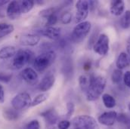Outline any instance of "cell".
<instances>
[{"label":"cell","instance_id":"cell-3","mask_svg":"<svg viewBox=\"0 0 130 129\" xmlns=\"http://www.w3.org/2000/svg\"><path fill=\"white\" fill-rule=\"evenodd\" d=\"M92 25L89 21H83L78 24L73 30L71 39L75 43L82 42L91 31Z\"/></svg>","mask_w":130,"mask_h":129},{"label":"cell","instance_id":"cell-18","mask_svg":"<svg viewBox=\"0 0 130 129\" xmlns=\"http://www.w3.org/2000/svg\"><path fill=\"white\" fill-rule=\"evenodd\" d=\"M130 64V59L129 58V56L127 55L126 53L125 52H121L120 55L117 58L116 65L117 69H123L129 66Z\"/></svg>","mask_w":130,"mask_h":129},{"label":"cell","instance_id":"cell-8","mask_svg":"<svg viewBox=\"0 0 130 129\" xmlns=\"http://www.w3.org/2000/svg\"><path fill=\"white\" fill-rule=\"evenodd\" d=\"M94 51L101 55H106L109 51V38L105 34H101L98 36L97 40L93 45Z\"/></svg>","mask_w":130,"mask_h":129},{"label":"cell","instance_id":"cell-11","mask_svg":"<svg viewBox=\"0 0 130 129\" xmlns=\"http://www.w3.org/2000/svg\"><path fill=\"white\" fill-rule=\"evenodd\" d=\"M117 113L115 111H109L102 113L98 117V122L105 126H112L117 121Z\"/></svg>","mask_w":130,"mask_h":129},{"label":"cell","instance_id":"cell-20","mask_svg":"<svg viewBox=\"0 0 130 129\" xmlns=\"http://www.w3.org/2000/svg\"><path fill=\"white\" fill-rule=\"evenodd\" d=\"M3 116L8 121H16L20 117V113L18 110H16L14 108L6 109L3 112Z\"/></svg>","mask_w":130,"mask_h":129},{"label":"cell","instance_id":"cell-7","mask_svg":"<svg viewBox=\"0 0 130 129\" xmlns=\"http://www.w3.org/2000/svg\"><path fill=\"white\" fill-rule=\"evenodd\" d=\"M76 13L75 15V23L79 24L84 21L89 13V4L87 0H79L76 4Z\"/></svg>","mask_w":130,"mask_h":129},{"label":"cell","instance_id":"cell-25","mask_svg":"<svg viewBox=\"0 0 130 129\" xmlns=\"http://www.w3.org/2000/svg\"><path fill=\"white\" fill-rule=\"evenodd\" d=\"M117 121L123 124L127 128H130V116H129L128 114L123 113L117 114Z\"/></svg>","mask_w":130,"mask_h":129},{"label":"cell","instance_id":"cell-42","mask_svg":"<svg viewBox=\"0 0 130 129\" xmlns=\"http://www.w3.org/2000/svg\"><path fill=\"white\" fill-rule=\"evenodd\" d=\"M52 129H55V128H52Z\"/></svg>","mask_w":130,"mask_h":129},{"label":"cell","instance_id":"cell-19","mask_svg":"<svg viewBox=\"0 0 130 129\" xmlns=\"http://www.w3.org/2000/svg\"><path fill=\"white\" fill-rule=\"evenodd\" d=\"M92 75H89V74H83L79 76V85L81 91L84 93H86L89 85L91 82Z\"/></svg>","mask_w":130,"mask_h":129},{"label":"cell","instance_id":"cell-28","mask_svg":"<svg viewBox=\"0 0 130 129\" xmlns=\"http://www.w3.org/2000/svg\"><path fill=\"white\" fill-rule=\"evenodd\" d=\"M48 97V95L46 93H42V94L38 95L32 100L31 106H38V105L42 103L43 102L47 100Z\"/></svg>","mask_w":130,"mask_h":129},{"label":"cell","instance_id":"cell-6","mask_svg":"<svg viewBox=\"0 0 130 129\" xmlns=\"http://www.w3.org/2000/svg\"><path fill=\"white\" fill-rule=\"evenodd\" d=\"M32 99L27 92L19 93L11 100V106L16 110H23L31 106Z\"/></svg>","mask_w":130,"mask_h":129},{"label":"cell","instance_id":"cell-24","mask_svg":"<svg viewBox=\"0 0 130 129\" xmlns=\"http://www.w3.org/2000/svg\"><path fill=\"white\" fill-rule=\"evenodd\" d=\"M120 27L123 29H128L130 27V11H126L120 21Z\"/></svg>","mask_w":130,"mask_h":129},{"label":"cell","instance_id":"cell-14","mask_svg":"<svg viewBox=\"0 0 130 129\" xmlns=\"http://www.w3.org/2000/svg\"><path fill=\"white\" fill-rule=\"evenodd\" d=\"M39 33L52 40H58L61 37V29L55 27H48L41 30Z\"/></svg>","mask_w":130,"mask_h":129},{"label":"cell","instance_id":"cell-10","mask_svg":"<svg viewBox=\"0 0 130 129\" xmlns=\"http://www.w3.org/2000/svg\"><path fill=\"white\" fill-rule=\"evenodd\" d=\"M21 77L29 85H34L39 81V76L37 72L30 67H27L21 72Z\"/></svg>","mask_w":130,"mask_h":129},{"label":"cell","instance_id":"cell-40","mask_svg":"<svg viewBox=\"0 0 130 129\" xmlns=\"http://www.w3.org/2000/svg\"><path fill=\"white\" fill-rule=\"evenodd\" d=\"M128 108H129V111H130V103H129V104L128 105Z\"/></svg>","mask_w":130,"mask_h":129},{"label":"cell","instance_id":"cell-27","mask_svg":"<svg viewBox=\"0 0 130 129\" xmlns=\"http://www.w3.org/2000/svg\"><path fill=\"white\" fill-rule=\"evenodd\" d=\"M123 72L121 69H117L113 70L111 75V80L114 84H120L123 80Z\"/></svg>","mask_w":130,"mask_h":129},{"label":"cell","instance_id":"cell-2","mask_svg":"<svg viewBox=\"0 0 130 129\" xmlns=\"http://www.w3.org/2000/svg\"><path fill=\"white\" fill-rule=\"evenodd\" d=\"M56 57V53L53 50L43 51L34 59L33 66L38 72H44L54 64Z\"/></svg>","mask_w":130,"mask_h":129},{"label":"cell","instance_id":"cell-5","mask_svg":"<svg viewBox=\"0 0 130 129\" xmlns=\"http://www.w3.org/2000/svg\"><path fill=\"white\" fill-rule=\"evenodd\" d=\"M33 55V52L30 50L19 49L18 51H17L15 55L14 56L12 62L13 66L17 69H22L32 60Z\"/></svg>","mask_w":130,"mask_h":129},{"label":"cell","instance_id":"cell-21","mask_svg":"<svg viewBox=\"0 0 130 129\" xmlns=\"http://www.w3.org/2000/svg\"><path fill=\"white\" fill-rule=\"evenodd\" d=\"M35 5V2L32 0H24L19 1V5L21 14H27L32 10Z\"/></svg>","mask_w":130,"mask_h":129},{"label":"cell","instance_id":"cell-34","mask_svg":"<svg viewBox=\"0 0 130 129\" xmlns=\"http://www.w3.org/2000/svg\"><path fill=\"white\" fill-rule=\"evenodd\" d=\"M71 123L70 121L68 120H62L61 121L58 125V129H68L70 128Z\"/></svg>","mask_w":130,"mask_h":129},{"label":"cell","instance_id":"cell-22","mask_svg":"<svg viewBox=\"0 0 130 129\" xmlns=\"http://www.w3.org/2000/svg\"><path fill=\"white\" fill-rule=\"evenodd\" d=\"M14 30L13 25L6 23H0V39L11 34Z\"/></svg>","mask_w":130,"mask_h":129},{"label":"cell","instance_id":"cell-31","mask_svg":"<svg viewBox=\"0 0 130 129\" xmlns=\"http://www.w3.org/2000/svg\"><path fill=\"white\" fill-rule=\"evenodd\" d=\"M67 117L70 118L71 117V116L73 114L74 110H75V105L73 102H68L67 103Z\"/></svg>","mask_w":130,"mask_h":129},{"label":"cell","instance_id":"cell-41","mask_svg":"<svg viewBox=\"0 0 130 129\" xmlns=\"http://www.w3.org/2000/svg\"><path fill=\"white\" fill-rule=\"evenodd\" d=\"M72 129H76V128H73Z\"/></svg>","mask_w":130,"mask_h":129},{"label":"cell","instance_id":"cell-26","mask_svg":"<svg viewBox=\"0 0 130 129\" xmlns=\"http://www.w3.org/2000/svg\"><path fill=\"white\" fill-rule=\"evenodd\" d=\"M58 11H60L59 8H56V7H51L48 8H45L42 11H40L39 15L42 17L47 18L50 15L53 14H58Z\"/></svg>","mask_w":130,"mask_h":129},{"label":"cell","instance_id":"cell-39","mask_svg":"<svg viewBox=\"0 0 130 129\" xmlns=\"http://www.w3.org/2000/svg\"><path fill=\"white\" fill-rule=\"evenodd\" d=\"M8 3H9L8 0H0V7L4 6L5 5H6Z\"/></svg>","mask_w":130,"mask_h":129},{"label":"cell","instance_id":"cell-1","mask_svg":"<svg viewBox=\"0 0 130 129\" xmlns=\"http://www.w3.org/2000/svg\"><path fill=\"white\" fill-rule=\"evenodd\" d=\"M106 86V79L101 76H92L89 87L86 93L89 101H94L98 99L104 92Z\"/></svg>","mask_w":130,"mask_h":129},{"label":"cell","instance_id":"cell-30","mask_svg":"<svg viewBox=\"0 0 130 129\" xmlns=\"http://www.w3.org/2000/svg\"><path fill=\"white\" fill-rule=\"evenodd\" d=\"M73 15L70 11H64L63 14H61L60 17V20L62 24H68L72 21Z\"/></svg>","mask_w":130,"mask_h":129},{"label":"cell","instance_id":"cell-29","mask_svg":"<svg viewBox=\"0 0 130 129\" xmlns=\"http://www.w3.org/2000/svg\"><path fill=\"white\" fill-rule=\"evenodd\" d=\"M46 23H45V27H54L55 24H57L58 21V14H53L52 15H50L48 17L46 18Z\"/></svg>","mask_w":130,"mask_h":129},{"label":"cell","instance_id":"cell-4","mask_svg":"<svg viewBox=\"0 0 130 129\" xmlns=\"http://www.w3.org/2000/svg\"><path fill=\"white\" fill-rule=\"evenodd\" d=\"M72 124L76 129H99L97 121L92 116L82 115L73 119Z\"/></svg>","mask_w":130,"mask_h":129},{"label":"cell","instance_id":"cell-15","mask_svg":"<svg viewBox=\"0 0 130 129\" xmlns=\"http://www.w3.org/2000/svg\"><path fill=\"white\" fill-rule=\"evenodd\" d=\"M41 116L44 118L45 122L48 125H55L57 123L59 119V116L55 109H47L41 113Z\"/></svg>","mask_w":130,"mask_h":129},{"label":"cell","instance_id":"cell-16","mask_svg":"<svg viewBox=\"0 0 130 129\" xmlns=\"http://www.w3.org/2000/svg\"><path fill=\"white\" fill-rule=\"evenodd\" d=\"M125 3L122 0H113L110 2V11L112 14L115 16H120L124 13Z\"/></svg>","mask_w":130,"mask_h":129},{"label":"cell","instance_id":"cell-38","mask_svg":"<svg viewBox=\"0 0 130 129\" xmlns=\"http://www.w3.org/2000/svg\"><path fill=\"white\" fill-rule=\"evenodd\" d=\"M126 49H127V52L130 55V36L129 38L127 40V45H126Z\"/></svg>","mask_w":130,"mask_h":129},{"label":"cell","instance_id":"cell-33","mask_svg":"<svg viewBox=\"0 0 130 129\" xmlns=\"http://www.w3.org/2000/svg\"><path fill=\"white\" fill-rule=\"evenodd\" d=\"M12 76L11 74H7L4 72H0V81L5 83L9 82L11 79Z\"/></svg>","mask_w":130,"mask_h":129},{"label":"cell","instance_id":"cell-9","mask_svg":"<svg viewBox=\"0 0 130 129\" xmlns=\"http://www.w3.org/2000/svg\"><path fill=\"white\" fill-rule=\"evenodd\" d=\"M6 14L10 20H16L22 14L19 5V1H12L9 2L6 9Z\"/></svg>","mask_w":130,"mask_h":129},{"label":"cell","instance_id":"cell-32","mask_svg":"<svg viewBox=\"0 0 130 129\" xmlns=\"http://www.w3.org/2000/svg\"><path fill=\"white\" fill-rule=\"evenodd\" d=\"M24 129H40V124L38 120H32L26 125Z\"/></svg>","mask_w":130,"mask_h":129},{"label":"cell","instance_id":"cell-35","mask_svg":"<svg viewBox=\"0 0 130 129\" xmlns=\"http://www.w3.org/2000/svg\"><path fill=\"white\" fill-rule=\"evenodd\" d=\"M123 81L125 85L130 88V71L126 72V73L123 76Z\"/></svg>","mask_w":130,"mask_h":129},{"label":"cell","instance_id":"cell-37","mask_svg":"<svg viewBox=\"0 0 130 129\" xmlns=\"http://www.w3.org/2000/svg\"><path fill=\"white\" fill-rule=\"evenodd\" d=\"M83 68H84V69L85 70H89L90 69V68H91V62H86L85 64H84V66H83Z\"/></svg>","mask_w":130,"mask_h":129},{"label":"cell","instance_id":"cell-23","mask_svg":"<svg viewBox=\"0 0 130 129\" xmlns=\"http://www.w3.org/2000/svg\"><path fill=\"white\" fill-rule=\"evenodd\" d=\"M102 100L104 103V105L109 109L113 108L116 106V100L114 97L111 96L109 94H104L102 95Z\"/></svg>","mask_w":130,"mask_h":129},{"label":"cell","instance_id":"cell-12","mask_svg":"<svg viewBox=\"0 0 130 129\" xmlns=\"http://www.w3.org/2000/svg\"><path fill=\"white\" fill-rule=\"evenodd\" d=\"M55 82V77L53 74L45 75L39 84V89L41 91L45 92L50 90Z\"/></svg>","mask_w":130,"mask_h":129},{"label":"cell","instance_id":"cell-17","mask_svg":"<svg viewBox=\"0 0 130 129\" xmlns=\"http://www.w3.org/2000/svg\"><path fill=\"white\" fill-rule=\"evenodd\" d=\"M16 48L12 45L3 47L0 49V59L6 60L14 57L16 54Z\"/></svg>","mask_w":130,"mask_h":129},{"label":"cell","instance_id":"cell-36","mask_svg":"<svg viewBox=\"0 0 130 129\" xmlns=\"http://www.w3.org/2000/svg\"><path fill=\"white\" fill-rule=\"evenodd\" d=\"M5 102V91L3 87L0 85V104Z\"/></svg>","mask_w":130,"mask_h":129},{"label":"cell","instance_id":"cell-13","mask_svg":"<svg viewBox=\"0 0 130 129\" xmlns=\"http://www.w3.org/2000/svg\"><path fill=\"white\" fill-rule=\"evenodd\" d=\"M40 41V35L38 34H25L20 39V43L24 46H35Z\"/></svg>","mask_w":130,"mask_h":129}]
</instances>
